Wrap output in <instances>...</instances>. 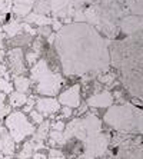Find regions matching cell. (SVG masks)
<instances>
[{"instance_id": "cell-1", "label": "cell", "mask_w": 143, "mask_h": 159, "mask_svg": "<svg viewBox=\"0 0 143 159\" xmlns=\"http://www.w3.org/2000/svg\"><path fill=\"white\" fill-rule=\"evenodd\" d=\"M136 109H132L129 106H119V107H112L109 112L106 113L105 119L106 122H109L112 126L118 128V129H130L133 125V122L140 123L142 116L137 118V112H135Z\"/></svg>"}, {"instance_id": "cell-2", "label": "cell", "mask_w": 143, "mask_h": 159, "mask_svg": "<svg viewBox=\"0 0 143 159\" xmlns=\"http://www.w3.org/2000/svg\"><path fill=\"white\" fill-rule=\"evenodd\" d=\"M33 79L39 82L37 90L40 93H44V95L56 93L60 85V79L49 70L47 66H46V62H43V60L33 69Z\"/></svg>"}, {"instance_id": "cell-3", "label": "cell", "mask_w": 143, "mask_h": 159, "mask_svg": "<svg viewBox=\"0 0 143 159\" xmlns=\"http://www.w3.org/2000/svg\"><path fill=\"white\" fill-rule=\"evenodd\" d=\"M6 123H7L9 129H10V135L13 136L16 142L22 141L26 135H30V133L34 132V128L27 122V119L20 113V112H15L11 113L10 116H7L6 119Z\"/></svg>"}, {"instance_id": "cell-4", "label": "cell", "mask_w": 143, "mask_h": 159, "mask_svg": "<svg viewBox=\"0 0 143 159\" xmlns=\"http://www.w3.org/2000/svg\"><path fill=\"white\" fill-rule=\"evenodd\" d=\"M60 102L69 107L79 106V102H80L79 86H73V88H70L69 90H66L65 93H62V95H60Z\"/></svg>"}, {"instance_id": "cell-5", "label": "cell", "mask_w": 143, "mask_h": 159, "mask_svg": "<svg viewBox=\"0 0 143 159\" xmlns=\"http://www.w3.org/2000/svg\"><path fill=\"white\" fill-rule=\"evenodd\" d=\"M37 111L43 112V113H53V112L59 111V103L56 99H51V98H44L37 102Z\"/></svg>"}, {"instance_id": "cell-6", "label": "cell", "mask_w": 143, "mask_h": 159, "mask_svg": "<svg viewBox=\"0 0 143 159\" xmlns=\"http://www.w3.org/2000/svg\"><path fill=\"white\" fill-rule=\"evenodd\" d=\"M112 103V95L109 92H103V93H97L95 96H92L89 99V105L92 106H97V107H103V106H109Z\"/></svg>"}, {"instance_id": "cell-7", "label": "cell", "mask_w": 143, "mask_h": 159, "mask_svg": "<svg viewBox=\"0 0 143 159\" xmlns=\"http://www.w3.org/2000/svg\"><path fill=\"white\" fill-rule=\"evenodd\" d=\"M9 57H10L11 62V67L15 72H22L23 70V62H22V55H20V50H13V52L9 53Z\"/></svg>"}, {"instance_id": "cell-8", "label": "cell", "mask_w": 143, "mask_h": 159, "mask_svg": "<svg viewBox=\"0 0 143 159\" xmlns=\"http://www.w3.org/2000/svg\"><path fill=\"white\" fill-rule=\"evenodd\" d=\"M10 103L13 105V106H22V105L26 103V96L20 92L13 93L11 98H10Z\"/></svg>"}, {"instance_id": "cell-9", "label": "cell", "mask_w": 143, "mask_h": 159, "mask_svg": "<svg viewBox=\"0 0 143 159\" xmlns=\"http://www.w3.org/2000/svg\"><path fill=\"white\" fill-rule=\"evenodd\" d=\"M15 86L17 88L19 92L23 93L25 90H27V88H29V80L26 78H23V76H19V78H16V80H15Z\"/></svg>"}, {"instance_id": "cell-10", "label": "cell", "mask_w": 143, "mask_h": 159, "mask_svg": "<svg viewBox=\"0 0 143 159\" xmlns=\"http://www.w3.org/2000/svg\"><path fill=\"white\" fill-rule=\"evenodd\" d=\"M11 83L7 80V79H0V90H3V92H11Z\"/></svg>"}, {"instance_id": "cell-11", "label": "cell", "mask_w": 143, "mask_h": 159, "mask_svg": "<svg viewBox=\"0 0 143 159\" xmlns=\"http://www.w3.org/2000/svg\"><path fill=\"white\" fill-rule=\"evenodd\" d=\"M32 118H33V120H36V123H40V122H43V116H42V115H39V113H37V111L32 112Z\"/></svg>"}, {"instance_id": "cell-12", "label": "cell", "mask_w": 143, "mask_h": 159, "mask_svg": "<svg viewBox=\"0 0 143 159\" xmlns=\"http://www.w3.org/2000/svg\"><path fill=\"white\" fill-rule=\"evenodd\" d=\"M3 102H4V93L0 92V109L3 107Z\"/></svg>"}, {"instance_id": "cell-13", "label": "cell", "mask_w": 143, "mask_h": 159, "mask_svg": "<svg viewBox=\"0 0 143 159\" xmlns=\"http://www.w3.org/2000/svg\"><path fill=\"white\" fill-rule=\"evenodd\" d=\"M0 76H6V70H4V67L0 65Z\"/></svg>"}, {"instance_id": "cell-14", "label": "cell", "mask_w": 143, "mask_h": 159, "mask_svg": "<svg viewBox=\"0 0 143 159\" xmlns=\"http://www.w3.org/2000/svg\"><path fill=\"white\" fill-rule=\"evenodd\" d=\"M55 129L62 130V129H63V125H62V123H56V125H55Z\"/></svg>"}, {"instance_id": "cell-15", "label": "cell", "mask_w": 143, "mask_h": 159, "mask_svg": "<svg viewBox=\"0 0 143 159\" xmlns=\"http://www.w3.org/2000/svg\"><path fill=\"white\" fill-rule=\"evenodd\" d=\"M34 159H46V156H43V155H36V156H34Z\"/></svg>"}]
</instances>
